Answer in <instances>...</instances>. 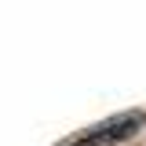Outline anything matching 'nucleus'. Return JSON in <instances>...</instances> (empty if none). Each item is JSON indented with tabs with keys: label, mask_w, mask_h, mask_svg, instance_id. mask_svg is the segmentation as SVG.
<instances>
[{
	"label": "nucleus",
	"mask_w": 146,
	"mask_h": 146,
	"mask_svg": "<svg viewBox=\"0 0 146 146\" xmlns=\"http://www.w3.org/2000/svg\"><path fill=\"white\" fill-rule=\"evenodd\" d=\"M143 113H128V117H117V121H110V124L95 128V131H88L84 139H77L73 146H113L121 143V139H128V135H135L139 128H143Z\"/></svg>",
	"instance_id": "obj_1"
}]
</instances>
